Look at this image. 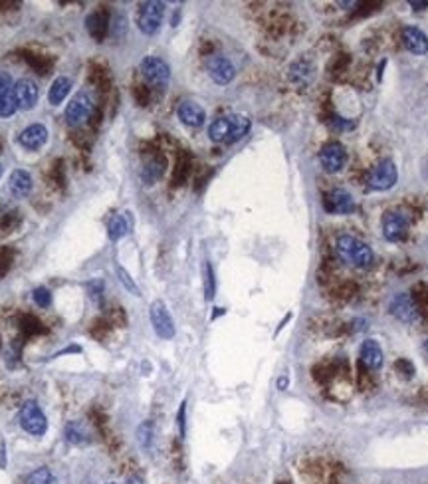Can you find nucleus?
I'll return each instance as SVG.
<instances>
[{
  "label": "nucleus",
  "mask_w": 428,
  "mask_h": 484,
  "mask_svg": "<svg viewBox=\"0 0 428 484\" xmlns=\"http://www.w3.org/2000/svg\"><path fill=\"white\" fill-rule=\"evenodd\" d=\"M250 131V119L246 115L232 113L214 119L208 128V135L214 143H234Z\"/></svg>",
  "instance_id": "f257e3e1"
},
{
  "label": "nucleus",
  "mask_w": 428,
  "mask_h": 484,
  "mask_svg": "<svg viewBox=\"0 0 428 484\" xmlns=\"http://www.w3.org/2000/svg\"><path fill=\"white\" fill-rule=\"evenodd\" d=\"M337 252L347 264L355 268H369L375 260L371 246L351 234H343L337 239Z\"/></svg>",
  "instance_id": "f03ea898"
},
{
  "label": "nucleus",
  "mask_w": 428,
  "mask_h": 484,
  "mask_svg": "<svg viewBox=\"0 0 428 484\" xmlns=\"http://www.w3.org/2000/svg\"><path fill=\"white\" fill-rule=\"evenodd\" d=\"M163 17H165V4L159 0H147L141 2L137 8V26L143 34L151 36L161 28L163 24Z\"/></svg>",
  "instance_id": "7ed1b4c3"
},
{
  "label": "nucleus",
  "mask_w": 428,
  "mask_h": 484,
  "mask_svg": "<svg viewBox=\"0 0 428 484\" xmlns=\"http://www.w3.org/2000/svg\"><path fill=\"white\" fill-rule=\"evenodd\" d=\"M18 421H20V427L28 435L42 436L48 431L46 415H44V411L40 409V405L36 403V401H26V403L22 405Z\"/></svg>",
  "instance_id": "20e7f679"
},
{
  "label": "nucleus",
  "mask_w": 428,
  "mask_h": 484,
  "mask_svg": "<svg viewBox=\"0 0 428 484\" xmlns=\"http://www.w3.org/2000/svg\"><path fill=\"white\" fill-rule=\"evenodd\" d=\"M141 76L145 81L153 88H165L169 80H171V68L165 60H161L157 56H147L143 58L141 65Z\"/></svg>",
  "instance_id": "39448f33"
},
{
  "label": "nucleus",
  "mask_w": 428,
  "mask_h": 484,
  "mask_svg": "<svg viewBox=\"0 0 428 484\" xmlns=\"http://www.w3.org/2000/svg\"><path fill=\"white\" fill-rule=\"evenodd\" d=\"M149 318H151V325L155 330L161 339H173L174 338V320L169 312L167 304L163 300H155L151 307H149Z\"/></svg>",
  "instance_id": "423d86ee"
},
{
  "label": "nucleus",
  "mask_w": 428,
  "mask_h": 484,
  "mask_svg": "<svg viewBox=\"0 0 428 484\" xmlns=\"http://www.w3.org/2000/svg\"><path fill=\"white\" fill-rule=\"evenodd\" d=\"M94 97L88 92H78L76 96L70 99L68 108H65V119L70 125L78 128L81 123H85L90 119V115L94 113Z\"/></svg>",
  "instance_id": "0eeeda50"
},
{
  "label": "nucleus",
  "mask_w": 428,
  "mask_h": 484,
  "mask_svg": "<svg viewBox=\"0 0 428 484\" xmlns=\"http://www.w3.org/2000/svg\"><path fill=\"white\" fill-rule=\"evenodd\" d=\"M411 221L402 210H389L383 216V236L389 242H400L409 234Z\"/></svg>",
  "instance_id": "6e6552de"
},
{
  "label": "nucleus",
  "mask_w": 428,
  "mask_h": 484,
  "mask_svg": "<svg viewBox=\"0 0 428 484\" xmlns=\"http://www.w3.org/2000/svg\"><path fill=\"white\" fill-rule=\"evenodd\" d=\"M389 310H391L393 318H396L398 322L407 323V325H412V323H416L420 320V312H418V307L414 304L411 294H407V292H400V294L393 296V300L389 304Z\"/></svg>",
  "instance_id": "1a4fd4ad"
},
{
  "label": "nucleus",
  "mask_w": 428,
  "mask_h": 484,
  "mask_svg": "<svg viewBox=\"0 0 428 484\" xmlns=\"http://www.w3.org/2000/svg\"><path fill=\"white\" fill-rule=\"evenodd\" d=\"M367 183L373 191H387L391 189L396 183V167L395 163L391 159H385V161L377 163L371 171H369V177Z\"/></svg>",
  "instance_id": "9d476101"
},
{
  "label": "nucleus",
  "mask_w": 428,
  "mask_h": 484,
  "mask_svg": "<svg viewBox=\"0 0 428 484\" xmlns=\"http://www.w3.org/2000/svg\"><path fill=\"white\" fill-rule=\"evenodd\" d=\"M206 72L212 78V81L218 83V85L230 83V81L234 80V76H236L234 64L226 56H221V54H212V56L206 58Z\"/></svg>",
  "instance_id": "9b49d317"
},
{
  "label": "nucleus",
  "mask_w": 428,
  "mask_h": 484,
  "mask_svg": "<svg viewBox=\"0 0 428 484\" xmlns=\"http://www.w3.org/2000/svg\"><path fill=\"white\" fill-rule=\"evenodd\" d=\"M319 161H321L323 169L327 173H337L347 163V151H345V147L341 145V143L333 141V143L323 145V149L319 151Z\"/></svg>",
  "instance_id": "f8f14e48"
},
{
  "label": "nucleus",
  "mask_w": 428,
  "mask_h": 484,
  "mask_svg": "<svg viewBox=\"0 0 428 484\" xmlns=\"http://www.w3.org/2000/svg\"><path fill=\"white\" fill-rule=\"evenodd\" d=\"M14 99L18 110L28 112L38 101V85L30 78H22L14 83Z\"/></svg>",
  "instance_id": "ddd939ff"
},
{
  "label": "nucleus",
  "mask_w": 428,
  "mask_h": 484,
  "mask_svg": "<svg viewBox=\"0 0 428 484\" xmlns=\"http://www.w3.org/2000/svg\"><path fill=\"white\" fill-rule=\"evenodd\" d=\"M20 145L28 151H38L42 147L46 145L48 141V130L42 125V123H34V125H28L26 130L20 133Z\"/></svg>",
  "instance_id": "4468645a"
},
{
  "label": "nucleus",
  "mask_w": 428,
  "mask_h": 484,
  "mask_svg": "<svg viewBox=\"0 0 428 484\" xmlns=\"http://www.w3.org/2000/svg\"><path fill=\"white\" fill-rule=\"evenodd\" d=\"M176 113H179V119H181L185 125H189V128H203V125H205L206 113L196 101H190V99L183 101V103L179 105V112Z\"/></svg>",
  "instance_id": "2eb2a0df"
},
{
  "label": "nucleus",
  "mask_w": 428,
  "mask_h": 484,
  "mask_svg": "<svg viewBox=\"0 0 428 484\" xmlns=\"http://www.w3.org/2000/svg\"><path fill=\"white\" fill-rule=\"evenodd\" d=\"M325 207L329 212L337 214H351L355 210V201L353 196L343 191V189H333L332 193L325 196Z\"/></svg>",
  "instance_id": "dca6fc26"
},
{
  "label": "nucleus",
  "mask_w": 428,
  "mask_h": 484,
  "mask_svg": "<svg viewBox=\"0 0 428 484\" xmlns=\"http://www.w3.org/2000/svg\"><path fill=\"white\" fill-rule=\"evenodd\" d=\"M402 44L412 54L425 56L428 52V36L420 28H416V26H407L402 30Z\"/></svg>",
  "instance_id": "f3484780"
},
{
  "label": "nucleus",
  "mask_w": 428,
  "mask_h": 484,
  "mask_svg": "<svg viewBox=\"0 0 428 484\" xmlns=\"http://www.w3.org/2000/svg\"><path fill=\"white\" fill-rule=\"evenodd\" d=\"M383 359H385V355H383L379 343L375 339H365L363 345H361V361H363L365 367L371 372H379L383 367Z\"/></svg>",
  "instance_id": "a211bd4d"
},
{
  "label": "nucleus",
  "mask_w": 428,
  "mask_h": 484,
  "mask_svg": "<svg viewBox=\"0 0 428 484\" xmlns=\"http://www.w3.org/2000/svg\"><path fill=\"white\" fill-rule=\"evenodd\" d=\"M8 189L10 193L22 199V196H28L32 193V177L28 171H22V169H16L10 173L8 179Z\"/></svg>",
  "instance_id": "6ab92c4d"
},
{
  "label": "nucleus",
  "mask_w": 428,
  "mask_h": 484,
  "mask_svg": "<svg viewBox=\"0 0 428 484\" xmlns=\"http://www.w3.org/2000/svg\"><path fill=\"white\" fill-rule=\"evenodd\" d=\"M70 90H72V80H70V78H65V76L56 78L54 83H52V88H50V94H48L50 103H52V105H60L63 99L68 97Z\"/></svg>",
  "instance_id": "aec40b11"
},
{
  "label": "nucleus",
  "mask_w": 428,
  "mask_h": 484,
  "mask_svg": "<svg viewBox=\"0 0 428 484\" xmlns=\"http://www.w3.org/2000/svg\"><path fill=\"white\" fill-rule=\"evenodd\" d=\"M312 76H314V65L303 62V60L292 64V68H289V78L298 85H305L307 81L312 80Z\"/></svg>",
  "instance_id": "412c9836"
},
{
  "label": "nucleus",
  "mask_w": 428,
  "mask_h": 484,
  "mask_svg": "<svg viewBox=\"0 0 428 484\" xmlns=\"http://www.w3.org/2000/svg\"><path fill=\"white\" fill-rule=\"evenodd\" d=\"M88 32L94 36L95 40H103L108 34V20L101 12H94L92 17H88Z\"/></svg>",
  "instance_id": "4be33fe9"
},
{
  "label": "nucleus",
  "mask_w": 428,
  "mask_h": 484,
  "mask_svg": "<svg viewBox=\"0 0 428 484\" xmlns=\"http://www.w3.org/2000/svg\"><path fill=\"white\" fill-rule=\"evenodd\" d=\"M110 239L111 241H119V239H123L127 232H129V221H127L125 214H115V216H111L110 221Z\"/></svg>",
  "instance_id": "5701e85b"
},
{
  "label": "nucleus",
  "mask_w": 428,
  "mask_h": 484,
  "mask_svg": "<svg viewBox=\"0 0 428 484\" xmlns=\"http://www.w3.org/2000/svg\"><path fill=\"white\" fill-rule=\"evenodd\" d=\"M163 171H165V161H163V159H153V161L145 165V169H143V179L151 185V183H155V181L163 175Z\"/></svg>",
  "instance_id": "b1692460"
},
{
  "label": "nucleus",
  "mask_w": 428,
  "mask_h": 484,
  "mask_svg": "<svg viewBox=\"0 0 428 484\" xmlns=\"http://www.w3.org/2000/svg\"><path fill=\"white\" fill-rule=\"evenodd\" d=\"M28 484H58V478L52 474V470L46 467L36 468L28 476Z\"/></svg>",
  "instance_id": "393cba45"
},
{
  "label": "nucleus",
  "mask_w": 428,
  "mask_h": 484,
  "mask_svg": "<svg viewBox=\"0 0 428 484\" xmlns=\"http://www.w3.org/2000/svg\"><path fill=\"white\" fill-rule=\"evenodd\" d=\"M137 443L141 445L143 449H149L151 443H153V423L151 421H145L139 425L137 429Z\"/></svg>",
  "instance_id": "a878e982"
},
{
  "label": "nucleus",
  "mask_w": 428,
  "mask_h": 484,
  "mask_svg": "<svg viewBox=\"0 0 428 484\" xmlns=\"http://www.w3.org/2000/svg\"><path fill=\"white\" fill-rule=\"evenodd\" d=\"M16 110H18V105H16L14 92L0 96V117H10V115H14Z\"/></svg>",
  "instance_id": "bb28decb"
},
{
  "label": "nucleus",
  "mask_w": 428,
  "mask_h": 484,
  "mask_svg": "<svg viewBox=\"0 0 428 484\" xmlns=\"http://www.w3.org/2000/svg\"><path fill=\"white\" fill-rule=\"evenodd\" d=\"M117 270V278H119V282L125 286V290H129L133 296H139V288H137V284L133 282V278L129 276V272H127L123 266H117L115 268Z\"/></svg>",
  "instance_id": "cd10ccee"
},
{
  "label": "nucleus",
  "mask_w": 428,
  "mask_h": 484,
  "mask_svg": "<svg viewBox=\"0 0 428 484\" xmlns=\"http://www.w3.org/2000/svg\"><path fill=\"white\" fill-rule=\"evenodd\" d=\"M205 296L206 300L214 298V274H212V266L208 262L205 264Z\"/></svg>",
  "instance_id": "c85d7f7f"
},
{
  "label": "nucleus",
  "mask_w": 428,
  "mask_h": 484,
  "mask_svg": "<svg viewBox=\"0 0 428 484\" xmlns=\"http://www.w3.org/2000/svg\"><path fill=\"white\" fill-rule=\"evenodd\" d=\"M32 296H34V302L40 307H48L52 304V294L48 288H36Z\"/></svg>",
  "instance_id": "c756f323"
},
{
  "label": "nucleus",
  "mask_w": 428,
  "mask_h": 484,
  "mask_svg": "<svg viewBox=\"0 0 428 484\" xmlns=\"http://www.w3.org/2000/svg\"><path fill=\"white\" fill-rule=\"evenodd\" d=\"M10 92H14V81L10 78V74L0 72V96L10 94Z\"/></svg>",
  "instance_id": "7c9ffc66"
},
{
  "label": "nucleus",
  "mask_w": 428,
  "mask_h": 484,
  "mask_svg": "<svg viewBox=\"0 0 428 484\" xmlns=\"http://www.w3.org/2000/svg\"><path fill=\"white\" fill-rule=\"evenodd\" d=\"M185 411H187V403H181V409H179V431H181V436L187 435V425H185Z\"/></svg>",
  "instance_id": "2f4dec72"
},
{
  "label": "nucleus",
  "mask_w": 428,
  "mask_h": 484,
  "mask_svg": "<svg viewBox=\"0 0 428 484\" xmlns=\"http://www.w3.org/2000/svg\"><path fill=\"white\" fill-rule=\"evenodd\" d=\"M332 123L335 125V128H339V130H349V128H353V125H355L353 121H343L341 117H333Z\"/></svg>",
  "instance_id": "473e14b6"
},
{
  "label": "nucleus",
  "mask_w": 428,
  "mask_h": 484,
  "mask_svg": "<svg viewBox=\"0 0 428 484\" xmlns=\"http://www.w3.org/2000/svg\"><path fill=\"white\" fill-rule=\"evenodd\" d=\"M409 4H411L414 10H425V8H428V0H422V2H418V0H411Z\"/></svg>",
  "instance_id": "72a5a7b5"
},
{
  "label": "nucleus",
  "mask_w": 428,
  "mask_h": 484,
  "mask_svg": "<svg viewBox=\"0 0 428 484\" xmlns=\"http://www.w3.org/2000/svg\"><path fill=\"white\" fill-rule=\"evenodd\" d=\"M287 383H289V381H287V377H280V379H278V389H280V391H284V389L287 387Z\"/></svg>",
  "instance_id": "f704fd0d"
},
{
  "label": "nucleus",
  "mask_w": 428,
  "mask_h": 484,
  "mask_svg": "<svg viewBox=\"0 0 428 484\" xmlns=\"http://www.w3.org/2000/svg\"><path fill=\"white\" fill-rule=\"evenodd\" d=\"M125 484H145V483H143L139 476H131V478H127Z\"/></svg>",
  "instance_id": "c9c22d12"
},
{
  "label": "nucleus",
  "mask_w": 428,
  "mask_h": 484,
  "mask_svg": "<svg viewBox=\"0 0 428 484\" xmlns=\"http://www.w3.org/2000/svg\"><path fill=\"white\" fill-rule=\"evenodd\" d=\"M0 177H2V167H0Z\"/></svg>",
  "instance_id": "e433bc0d"
},
{
  "label": "nucleus",
  "mask_w": 428,
  "mask_h": 484,
  "mask_svg": "<svg viewBox=\"0 0 428 484\" xmlns=\"http://www.w3.org/2000/svg\"><path fill=\"white\" fill-rule=\"evenodd\" d=\"M111 484H113V483H111Z\"/></svg>",
  "instance_id": "4c0bfd02"
}]
</instances>
